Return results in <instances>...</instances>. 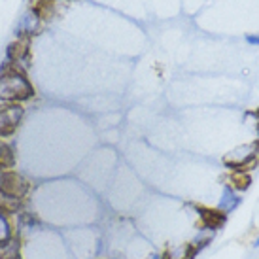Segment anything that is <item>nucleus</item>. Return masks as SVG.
Returning <instances> with one entry per match:
<instances>
[{
	"label": "nucleus",
	"mask_w": 259,
	"mask_h": 259,
	"mask_svg": "<svg viewBox=\"0 0 259 259\" xmlns=\"http://www.w3.org/2000/svg\"><path fill=\"white\" fill-rule=\"evenodd\" d=\"M34 89L27 76L15 65H6L0 70V101L19 102L30 99Z\"/></svg>",
	"instance_id": "f257e3e1"
},
{
	"label": "nucleus",
	"mask_w": 259,
	"mask_h": 259,
	"mask_svg": "<svg viewBox=\"0 0 259 259\" xmlns=\"http://www.w3.org/2000/svg\"><path fill=\"white\" fill-rule=\"evenodd\" d=\"M259 157V144H250L237 148L235 151H231L229 155L225 157V163L237 170H246V168H252L257 163Z\"/></svg>",
	"instance_id": "f03ea898"
},
{
	"label": "nucleus",
	"mask_w": 259,
	"mask_h": 259,
	"mask_svg": "<svg viewBox=\"0 0 259 259\" xmlns=\"http://www.w3.org/2000/svg\"><path fill=\"white\" fill-rule=\"evenodd\" d=\"M23 106L10 102L6 106H0V138L14 135L23 119Z\"/></svg>",
	"instance_id": "7ed1b4c3"
},
{
	"label": "nucleus",
	"mask_w": 259,
	"mask_h": 259,
	"mask_svg": "<svg viewBox=\"0 0 259 259\" xmlns=\"http://www.w3.org/2000/svg\"><path fill=\"white\" fill-rule=\"evenodd\" d=\"M61 2H65V0H32L30 2V10H32V14L36 15L38 19L50 21V19H53L57 15Z\"/></svg>",
	"instance_id": "20e7f679"
},
{
	"label": "nucleus",
	"mask_w": 259,
	"mask_h": 259,
	"mask_svg": "<svg viewBox=\"0 0 259 259\" xmlns=\"http://www.w3.org/2000/svg\"><path fill=\"white\" fill-rule=\"evenodd\" d=\"M27 189H29V184L23 180L19 174L4 172V180H2V191H6V193L12 195V197H17V199H21L23 195L27 193Z\"/></svg>",
	"instance_id": "39448f33"
},
{
	"label": "nucleus",
	"mask_w": 259,
	"mask_h": 259,
	"mask_svg": "<svg viewBox=\"0 0 259 259\" xmlns=\"http://www.w3.org/2000/svg\"><path fill=\"white\" fill-rule=\"evenodd\" d=\"M27 55H29V42L27 40H17V42H12L8 46V59L14 61V65L27 59Z\"/></svg>",
	"instance_id": "423d86ee"
},
{
	"label": "nucleus",
	"mask_w": 259,
	"mask_h": 259,
	"mask_svg": "<svg viewBox=\"0 0 259 259\" xmlns=\"http://www.w3.org/2000/svg\"><path fill=\"white\" fill-rule=\"evenodd\" d=\"M38 30H40V19H38L36 15H25L21 19V23L17 25V34H21V36H30V34H36Z\"/></svg>",
	"instance_id": "0eeeda50"
},
{
	"label": "nucleus",
	"mask_w": 259,
	"mask_h": 259,
	"mask_svg": "<svg viewBox=\"0 0 259 259\" xmlns=\"http://www.w3.org/2000/svg\"><path fill=\"white\" fill-rule=\"evenodd\" d=\"M240 199L237 197V193L233 191V187H225L222 195V201H220V212L223 214H229L231 210H235L238 206Z\"/></svg>",
	"instance_id": "6e6552de"
},
{
	"label": "nucleus",
	"mask_w": 259,
	"mask_h": 259,
	"mask_svg": "<svg viewBox=\"0 0 259 259\" xmlns=\"http://www.w3.org/2000/svg\"><path fill=\"white\" fill-rule=\"evenodd\" d=\"M14 238H15L14 225H12V222H10L8 212H0V246L8 244V242L14 240Z\"/></svg>",
	"instance_id": "1a4fd4ad"
},
{
	"label": "nucleus",
	"mask_w": 259,
	"mask_h": 259,
	"mask_svg": "<svg viewBox=\"0 0 259 259\" xmlns=\"http://www.w3.org/2000/svg\"><path fill=\"white\" fill-rule=\"evenodd\" d=\"M19 204H21V199L12 197V195H8L6 191L0 189V212L12 214V212H15V210L19 208Z\"/></svg>",
	"instance_id": "9d476101"
},
{
	"label": "nucleus",
	"mask_w": 259,
	"mask_h": 259,
	"mask_svg": "<svg viewBox=\"0 0 259 259\" xmlns=\"http://www.w3.org/2000/svg\"><path fill=\"white\" fill-rule=\"evenodd\" d=\"M202 220L206 223V229H216L218 225H222L223 214L220 210H202Z\"/></svg>",
	"instance_id": "9b49d317"
},
{
	"label": "nucleus",
	"mask_w": 259,
	"mask_h": 259,
	"mask_svg": "<svg viewBox=\"0 0 259 259\" xmlns=\"http://www.w3.org/2000/svg\"><path fill=\"white\" fill-rule=\"evenodd\" d=\"M193 253V246H176L165 253V259H189Z\"/></svg>",
	"instance_id": "f8f14e48"
},
{
	"label": "nucleus",
	"mask_w": 259,
	"mask_h": 259,
	"mask_svg": "<svg viewBox=\"0 0 259 259\" xmlns=\"http://www.w3.org/2000/svg\"><path fill=\"white\" fill-rule=\"evenodd\" d=\"M0 259H21L19 255V244L14 240H10L8 244L0 246Z\"/></svg>",
	"instance_id": "ddd939ff"
},
{
	"label": "nucleus",
	"mask_w": 259,
	"mask_h": 259,
	"mask_svg": "<svg viewBox=\"0 0 259 259\" xmlns=\"http://www.w3.org/2000/svg\"><path fill=\"white\" fill-rule=\"evenodd\" d=\"M12 165H14V151L10 146L0 140V170L10 168Z\"/></svg>",
	"instance_id": "4468645a"
},
{
	"label": "nucleus",
	"mask_w": 259,
	"mask_h": 259,
	"mask_svg": "<svg viewBox=\"0 0 259 259\" xmlns=\"http://www.w3.org/2000/svg\"><path fill=\"white\" fill-rule=\"evenodd\" d=\"M229 182L233 184L235 189H246V187L250 186V178H248L246 174H242V170H238V172L233 174Z\"/></svg>",
	"instance_id": "2eb2a0df"
},
{
	"label": "nucleus",
	"mask_w": 259,
	"mask_h": 259,
	"mask_svg": "<svg viewBox=\"0 0 259 259\" xmlns=\"http://www.w3.org/2000/svg\"><path fill=\"white\" fill-rule=\"evenodd\" d=\"M248 42L257 44V46H259V34H250V36H248Z\"/></svg>",
	"instance_id": "dca6fc26"
},
{
	"label": "nucleus",
	"mask_w": 259,
	"mask_h": 259,
	"mask_svg": "<svg viewBox=\"0 0 259 259\" xmlns=\"http://www.w3.org/2000/svg\"><path fill=\"white\" fill-rule=\"evenodd\" d=\"M2 180H4V170H0V189H2Z\"/></svg>",
	"instance_id": "f3484780"
},
{
	"label": "nucleus",
	"mask_w": 259,
	"mask_h": 259,
	"mask_svg": "<svg viewBox=\"0 0 259 259\" xmlns=\"http://www.w3.org/2000/svg\"><path fill=\"white\" fill-rule=\"evenodd\" d=\"M255 246H259V238H257V240H255Z\"/></svg>",
	"instance_id": "a211bd4d"
}]
</instances>
